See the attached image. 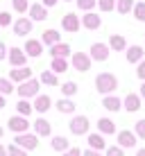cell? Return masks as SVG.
<instances>
[{"mask_svg":"<svg viewBox=\"0 0 145 156\" xmlns=\"http://www.w3.org/2000/svg\"><path fill=\"white\" fill-rule=\"evenodd\" d=\"M95 88H98L102 95L114 93V90L118 88V79H116V75H111V73H100L98 77H95Z\"/></svg>","mask_w":145,"mask_h":156,"instance_id":"obj_1","label":"cell"},{"mask_svg":"<svg viewBox=\"0 0 145 156\" xmlns=\"http://www.w3.org/2000/svg\"><path fill=\"white\" fill-rule=\"evenodd\" d=\"M39 86H41V82L39 79H27V82H23V84H18V98L20 100H27V98H36L39 95Z\"/></svg>","mask_w":145,"mask_h":156,"instance_id":"obj_2","label":"cell"},{"mask_svg":"<svg viewBox=\"0 0 145 156\" xmlns=\"http://www.w3.org/2000/svg\"><path fill=\"white\" fill-rule=\"evenodd\" d=\"M14 145H18L20 149L30 152V149H36V147H39V136H34V133H16Z\"/></svg>","mask_w":145,"mask_h":156,"instance_id":"obj_3","label":"cell"},{"mask_svg":"<svg viewBox=\"0 0 145 156\" xmlns=\"http://www.w3.org/2000/svg\"><path fill=\"white\" fill-rule=\"evenodd\" d=\"M68 127H71V133H73V136H84V133H89L91 122H89L86 115H75Z\"/></svg>","mask_w":145,"mask_h":156,"instance_id":"obj_4","label":"cell"},{"mask_svg":"<svg viewBox=\"0 0 145 156\" xmlns=\"http://www.w3.org/2000/svg\"><path fill=\"white\" fill-rule=\"evenodd\" d=\"M71 61H73V68L79 70V73L91 70V57L86 52H75V55H71Z\"/></svg>","mask_w":145,"mask_h":156,"instance_id":"obj_5","label":"cell"},{"mask_svg":"<svg viewBox=\"0 0 145 156\" xmlns=\"http://www.w3.org/2000/svg\"><path fill=\"white\" fill-rule=\"evenodd\" d=\"M7 127L12 129L14 133H27V129L32 125L27 122V118H23V115H12V118H9V122H7Z\"/></svg>","mask_w":145,"mask_h":156,"instance_id":"obj_6","label":"cell"},{"mask_svg":"<svg viewBox=\"0 0 145 156\" xmlns=\"http://www.w3.org/2000/svg\"><path fill=\"white\" fill-rule=\"evenodd\" d=\"M7 59H9V63H12L14 68H23L25 63H27V55H25L20 48H12V50H7Z\"/></svg>","mask_w":145,"mask_h":156,"instance_id":"obj_7","label":"cell"},{"mask_svg":"<svg viewBox=\"0 0 145 156\" xmlns=\"http://www.w3.org/2000/svg\"><path fill=\"white\" fill-rule=\"evenodd\" d=\"M27 79H32V68L23 66V68H14V70H9V82H16V84H23L27 82Z\"/></svg>","mask_w":145,"mask_h":156,"instance_id":"obj_8","label":"cell"},{"mask_svg":"<svg viewBox=\"0 0 145 156\" xmlns=\"http://www.w3.org/2000/svg\"><path fill=\"white\" fill-rule=\"evenodd\" d=\"M89 57L93 59V61H107V59H109V45H104V43H93Z\"/></svg>","mask_w":145,"mask_h":156,"instance_id":"obj_9","label":"cell"},{"mask_svg":"<svg viewBox=\"0 0 145 156\" xmlns=\"http://www.w3.org/2000/svg\"><path fill=\"white\" fill-rule=\"evenodd\" d=\"M61 27L66 30V32H71V34H75V32H77L79 27H82V23H79V18H77V14H66L61 18Z\"/></svg>","mask_w":145,"mask_h":156,"instance_id":"obj_10","label":"cell"},{"mask_svg":"<svg viewBox=\"0 0 145 156\" xmlns=\"http://www.w3.org/2000/svg\"><path fill=\"white\" fill-rule=\"evenodd\" d=\"M12 27H14V34L16 36H27L30 32H32V20L20 16L18 20H14V23H12Z\"/></svg>","mask_w":145,"mask_h":156,"instance_id":"obj_11","label":"cell"},{"mask_svg":"<svg viewBox=\"0 0 145 156\" xmlns=\"http://www.w3.org/2000/svg\"><path fill=\"white\" fill-rule=\"evenodd\" d=\"M32 127H34V136L45 138V136L52 133V127H50V122H48L45 118H36V122H32Z\"/></svg>","mask_w":145,"mask_h":156,"instance_id":"obj_12","label":"cell"},{"mask_svg":"<svg viewBox=\"0 0 145 156\" xmlns=\"http://www.w3.org/2000/svg\"><path fill=\"white\" fill-rule=\"evenodd\" d=\"M136 145V136H134V131H127V129H122V131H118V147L122 149H129Z\"/></svg>","mask_w":145,"mask_h":156,"instance_id":"obj_13","label":"cell"},{"mask_svg":"<svg viewBox=\"0 0 145 156\" xmlns=\"http://www.w3.org/2000/svg\"><path fill=\"white\" fill-rule=\"evenodd\" d=\"M23 52L27 57H41V52H43V43L36 41V39H27V43H25Z\"/></svg>","mask_w":145,"mask_h":156,"instance_id":"obj_14","label":"cell"},{"mask_svg":"<svg viewBox=\"0 0 145 156\" xmlns=\"http://www.w3.org/2000/svg\"><path fill=\"white\" fill-rule=\"evenodd\" d=\"M50 55H52V59H55V57L68 59L73 52H71V45H68V43H55V45H50Z\"/></svg>","mask_w":145,"mask_h":156,"instance_id":"obj_15","label":"cell"},{"mask_svg":"<svg viewBox=\"0 0 145 156\" xmlns=\"http://www.w3.org/2000/svg\"><path fill=\"white\" fill-rule=\"evenodd\" d=\"M79 23H82L86 30H98L100 25H102V20H100V16H98V14H93V12H86V14L82 16V20H79Z\"/></svg>","mask_w":145,"mask_h":156,"instance_id":"obj_16","label":"cell"},{"mask_svg":"<svg viewBox=\"0 0 145 156\" xmlns=\"http://www.w3.org/2000/svg\"><path fill=\"white\" fill-rule=\"evenodd\" d=\"M50 106H52V100L48 98V95H36V98H34V104H32V109H34L36 113H45Z\"/></svg>","mask_w":145,"mask_h":156,"instance_id":"obj_17","label":"cell"},{"mask_svg":"<svg viewBox=\"0 0 145 156\" xmlns=\"http://www.w3.org/2000/svg\"><path fill=\"white\" fill-rule=\"evenodd\" d=\"M122 104H125V109L129 111V113H134V111L141 109V95H136V93H127V95H125V100H122Z\"/></svg>","mask_w":145,"mask_h":156,"instance_id":"obj_18","label":"cell"},{"mask_svg":"<svg viewBox=\"0 0 145 156\" xmlns=\"http://www.w3.org/2000/svg\"><path fill=\"white\" fill-rule=\"evenodd\" d=\"M27 12H30V20H45V18H48V9H45L41 2L30 5Z\"/></svg>","mask_w":145,"mask_h":156,"instance_id":"obj_19","label":"cell"},{"mask_svg":"<svg viewBox=\"0 0 145 156\" xmlns=\"http://www.w3.org/2000/svg\"><path fill=\"white\" fill-rule=\"evenodd\" d=\"M98 129L102 136H111V133H116V122L109 120V118H100L98 120Z\"/></svg>","mask_w":145,"mask_h":156,"instance_id":"obj_20","label":"cell"},{"mask_svg":"<svg viewBox=\"0 0 145 156\" xmlns=\"http://www.w3.org/2000/svg\"><path fill=\"white\" fill-rule=\"evenodd\" d=\"M89 149H95V152L107 149V143H104V138H102V133H91L89 136Z\"/></svg>","mask_w":145,"mask_h":156,"instance_id":"obj_21","label":"cell"},{"mask_svg":"<svg viewBox=\"0 0 145 156\" xmlns=\"http://www.w3.org/2000/svg\"><path fill=\"white\" fill-rule=\"evenodd\" d=\"M102 106H104L107 111H120L122 109V102L118 100V98H114V95H104V100H102Z\"/></svg>","mask_w":145,"mask_h":156,"instance_id":"obj_22","label":"cell"},{"mask_svg":"<svg viewBox=\"0 0 145 156\" xmlns=\"http://www.w3.org/2000/svg\"><path fill=\"white\" fill-rule=\"evenodd\" d=\"M109 48H111V50H116V52H122V50L127 48L125 36H120V34H111V36H109Z\"/></svg>","mask_w":145,"mask_h":156,"instance_id":"obj_23","label":"cell"},{"mask_svg":"<svg viewBox=\"0 0 145 156\" xmlns=\"http://www.w3.org/2000/svg\"><path fill=\"white\" fill-rule=\"evenodd\" d=\"M61 34H59L57 30H45L43 34H41V43H45V45H55V43H61Z\"/></svg>","mask_w":145,"mask_h":156,"instance_id":"obj_24","label":"cell"},{"mask_svg":"<svg viewBox=\"0 0 145 156\" xmlns=\"http://www.w3.org/2000/svg\"><path fill=\"white\" fill-rule=\"evenodd\" d=\"M143 55H145V52H143V48H141V45H132V48H127V61H129V63H138V61L143 59Z\"/></svg>","mask_w":145,"mask_h":156,"instance_id":"obj_25","label":"cell"},{"mask_svg":"<svg viewBox=\"0 0 145 156\" xmlns=\"http://www.w3.org/2000/svg\"><path fill=\"white\" fill-rule=\"evenodd\" d=\"M57 111H59V113H73V111H75V102L68 100V98L59 100L57 102Z\"/></svg>","mask_w":145,"mask_h":156,"instance_id":"obj_26","label":"cell"},{"mask_svg":"<svg viewBox=\"0 0 145 156\" xmlns=\"http://www.w3.org/2000/svg\"><path fill=\"white\" fill-rule=\"evenodd\" d=\"M41 84H45V86H59V79H57V75L52 73V70H43L41 73V79H39Z\"/></svg>","mask_w":145,"mask_h":156,"instance_id":"obj_27","label":"cell"},{"mask_svg":"<svg viewBox=\"0 0 145 156\" xmlns=\"http://www.w3.org/2000/svg\"><path fill=\"white\" fill-rule=\"evenodd\" d=\"M68 147H71L68 138H63V136H55L52 138V149H55V152H66Z\"/></svg>","mask_w":145,"mask_h":156,"instance_id":"obj_28","label":"cell"},{"mask_svg":"<svg viewBox=\"0 0 145 156\" xmlns=\"http://www.w3.org/2000/svg\"><path fill=\"white\" fill-rule=\"evenodd\" d=\"M16 111H18L16 115H23V118H27V115H30L34 109H32V104H30L27 100H18V104H16Z\"/></svg>","mask_w":145,"mask_h":156,"instance_id":"obj_29","label":"cell"},{"mask_svg":"<svg viewBox=\"0 0 145 156\" xmlns=\"http://www.w3.org/2000/svg\"><path fill=\"white\" fill-rule=\"evenodd\" d=\"M116 9L118 14H129L134 9V0H116Z\"/></svg>","mask_w":145,"mask_h":156,"instance_id":"obj_30","label":"cell"},{"mask_svg":"<svg viewBox=\"0 0 145 156\" xmlns=\"http://www.w3.org/2000/svg\"><path fill=\"white\" fill-rule=\"evenodd\" d=\"M52 70H55V75L57 73H66L68 70V61H66V59L55 57V59H52Z\"/></svg>","mask_w":145,"mask_h":156,"instance_id":"obj_31","label":"cell"},{"mask_svg":"<svg viewBox=\"0 0 145 156\" xmlns=\"http://www.w3.org/2000/svg\"><path fill=\"white\" fill-rule=\"evenodd\" d=\"M14 84L9 82V79H5V77H0V95H5V98H7L9 93H14Z\"/></svg>","mask_w":145,"mask_h":156,"instance_id":"obj_32","label":"cell"},{"mask_svg":"<svg viewBox=\"0 0 145 156\" xmlns=\"http://www.w3.org/2000/svg\"><path fill=\"white\" fill-rule=\"evenodd\" d=\"M61 93L66 95V98H73V95L77 93V84H75V82H66V84H61Z\"/></svg>","mask_w":145,"mask_h":156,"instance_id":"obj_33","label":"cell"},{"mask_svg":"<svg viewBox=\"0 0 145 156\" xmlns=\"http://www.w3.org/2000/svg\"><path fill=\"white\" fill-rule=\"evenodd\" d=\"M134 18L136 20H145V2H134Z\"/></svg>","mask_w":145,"mask_h":156,"instance_id":"obj_34","label":"cell"},{"mask_svg":"<svg viewBox=\"0 0 145 156\" xmlns=\"http://www.w3.org/2000/svg\"><path fill=\"white\" fill-rule=\"evenodd\" d=\"M12 5H14V9H16L18 14H25V12L30 9V2H27V0H12Z\"/></svg>","mask_w":145,"mask_h":156,"instance_id":"obj_35","label":"cell"},{"mask_svg":"<svg viewBox=\"0 0 145 156\" xmlns=\"http://www.w3.org/2000/svg\"><path fill=\"white\" fill-rule=\"evenodd\" d=\"M95 5H98V0H77V7L82 9V12H91Z\"/></svg>","mask_w":145,"mask_h":156,"instance_id":"obj_36","label":"cell"},{"mask_svg":"<svg viewBox=\"0 0 145 156\" xmlns=\"http://www.w3.org/2000/svg\"><path fill=\"white\" fill-rule=\"evenodd\" d=\"M7 156H27V152L20 149L18 145H9V147H7Z\"/></svg>","mask_w":145,"mask_h":156,"instance_id":"obj_37","label":"cell"},{"mask_svg":"<svg viewBox=\"0 0 145 156\" xmlns=\"http://www.w3.org/2000/svg\"><path fill=\"white\" fill-rule=\"evenodd\" d=\"M134 136L136 138H145V120H138L134 125Z\"/></svg>","mask_w":145,"mask_h":156,"instance_id":"obj_38","label":"cell"},{"mask_svg":"<svg viewBox=\"0 0 145 156\" xmlns=\"http://www.w3.org/2000/svg\"><path fill=\"white\" fill-rule=\"evenodd\" d=\"M14 20H12V14L9 12H0V27H9Z\"/></svg>","mask_w":145,"mask_h":156,"instance_id":"obj_39","label":"cell"},{"mask_svg":"<svg viewBox=\"0 0 145 156\" xmlns=\"http://www.w3.org/2000/svg\"><path fill=\"white\" fill-rule=\"evenodd\" d=\"M98 7L102 12H111V9L116 7V0H98Z\"/></svg>","mask_w":145,"mask_h":156,"instance_id":"obj_40","label":"cell"},{"mask_svg":"<svg viewBox=\"0 0 145 156\" xmlns=\"http://www.w3.org/2000/svg\"><path fill=\"white\" fill-rule=\"evenodd\" d=\"M107 156H125V152H122V147H107Z\"/></svg>","mask_w":145,"mask_h":156,"instance_id":"obj_41","label":"cell"},{"mask_svg":"<svg viewBox=\"0 0 145 156\" xmlns=\"http://www.w3.org/2000/svg\"><path fill=\"white\" fill-rule=\"evenodd\" d=\"M136 75H138V79H143V82H145V59H141V61H138Z\"/></svg>","mask_w":145,"mask_h":156,"instance_id":"obj_42","label":"cell"},{"mask_svg":"<svg viewBox=\"0 0 145 156\" xmlns=\"http://www.w3.org/2000/svg\"><path fill=\"white\" fill-rule=\"evenodd\" d=\"M63 156H82V149L79 147H68L66 152H63Z\"/></svg>","mask_w":145,"mask_h":156,"instance_id":"obj_43","label":"cell"},{"mask_svg":"<svg viewBox=\"0 0 145 156\" xmlns=\"http://www.w3.org/2000/svg\"><path fill=\"white\" fill-rule=\"evenodd\" d=\"M5 57H7V48H5V43L0 41V61H2Z\"/></svg>","mask_w":145,"mask_h":156,"instance_id":"obj_44","label":"cell"},{"mask_svg":"<svg viewBox=\"0 0 145 156\" xmlns=\"http://www.w3.org/2000/svg\"><path fill=\"white\" fill-rule=\"evenodd\" d=\"M41 5H43V7L48 9V7H55V5H57V0H41Z\"/></svg>","mask_w":145,"mask_h":156,"instance_id":"obj_45","label":"cell"},{"mask_svg":"<svg viewBox=\"0 0 145 156\" xmlns=\"http://www.w3.org/2000/svg\"><path fill=\"white\" fill-rule=\"evenodd\" d=\"M82 156H100V152H95V149H86V152H82Z\"/></svg>","mask_w":145,"mask_h":156,"instance_id":"obj_46","label":"cell"},{"mask_svg":"<svg viewBox=\"0 0 145 156\" xmlns=\"http://www.w3.org/2000/svg\"><path fill=\"white\" fill-rule=\"evenodd\" d=\"M7 106V100H5V95H0V109H5Z\"/></svg>","mask_w":145,"mask_h":156,"instance_id":"obj_47","label":"cell"},{"mask_svg":"<svg viewBox=\"0 0 145 156\" xmlns=\"http://www.w3.org/2000/svg\"><path fill=\"white\" fill-rule=\"evenodd\" d=\"M0 156H7V147L5 145H0Z\"/></svg>","mask_w":145,"mask_h":156,"instance_id":"obj_48","label":"cell"},{"mask_svg":"<svg viewBox=\"0 0 145 156\" xmlns=\"http://www.w3.org/2000/svg\"><path fill=\"white\" fill-rule=\"evenodd\" d=\"M141 100H145V82H143V86H141Z\"/></svg>","mask_w":145,"mask_h":156,"instance_id":"obj_49","label":"cell"},{"mask_svg":"<svg viewBox=\"0 0 145 156\" xmlns=\"http://www.w3.org/2000/svg\"><path fill=\"white\" fill-rule=\"evenodd\" d=\"M136 156H145V149H138V152H136Z\"/></svg>","mask_w":145,"mask_h":156,"instance_id":"obj_50","label":"cell"},{"mask_svg":"<svg viewBox=\"0 0 145 156\" xmlns=\"http://www.w3.org/2000/svg\"><path fill=\"white\" fill-rule=\"evenodd\" d=\"M2 136H5V129H2V127H0V138H2Z\"/></svg>","mask_w":145,"mask_h":156,"instance_id":"obj_51","label":"cell"},{"mask_svg":"<svg viewBox=\"0 0 145 156\" xmlns=\"http://www.w3.org/2000/svg\"><path fill=\"white\" fill-rule=\"evenodd\" d=\"M68 2H71V0H68Z\"/></svg>","mask_w":145,"mask_h":156,"instance_id":"obj_52","label":"cell"}]
</instances>
